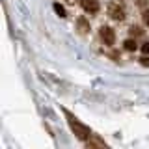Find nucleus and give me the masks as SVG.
Returning a JSON list of instances; mask_svg holds the SVG:
<instances>
[{
    "label": "nucleus",
    "instance_id": "nucleus-1",
    "mask_svg": "<svg viewBox=\"0 0 149 149\" xmlns=\"http://www.w3.org/2000/svg\"><path fill=\"white\" fill-rule=\"evenodd\" d=\"M65 116H67V121H69V127H71V130L74 132V136H77L78 140H82V142H88L93 134H91V130L86 127V125H82L80 121H78L74 116H71L69 112H65Z\"/></svg>",
    "mask_w": 149,
    "mask_h": 149
},
{
    "label": "nucleus",
    "instance_id": "nucleus-2",
    "mask_svg": "<svg viewBox=\"0 0 149 149\" xmlns=\"http://www.w3.org/2000/svg\"><path fill=\"white\" fill-rule=\"evenodd\" d=\"M101 39L104 41V45L112 47V45H114V41H116V34H114V30H112L110 26H102V28H101Z\"/></svg>",
    "mask_w": 149,
    "mask_h": 149
},
{
    "label": "nucleus",
    "instance_id": "nucleus-3",
    "mask_svg": "<svg viewBox=\"0 0 149 149\" xmlns=\"http://www.w3.org/2000/svg\"><path fill=\"white\" fill-rule=\"evenodd\" d=\"M108 13H110L112 19H116V21H123V17H125V9L121 6H118V4H112L108 8Z\"/></svg>",
    "mask_w": 149,
    "mask_h": 149
},
{
    "label": "nucleus",
    "instance_id": "nucleus-4",
    "mask_svg": "<svg viewBox=\"0 0 149 149\" xmlns=\"http://www.w3.org/2000/svg\"><path fill=\"white\" fill-rule=\"evenodd\" d=\"M82 8L86 13H97L99 11V2L97 0H82Z\"/></svg>",
    "mask_w": 149,
    "mask_h": 149
},
{
    "label": "nucleus",
    "instance_id": "nucleus-5",
    "mask_svg": "<svg viewBox=\"0 0 149 149\" xmlns=\"http://www.w3.org/2000/svg\"><path fill=\"white\" fill-rule=\"evenodd\" d=\"M86 146H88V147H106V143L102 142V140H99L97 136H91V138L86 142Z\"/></svg>",
    "mask_w": 149,
    "mask_h": 149
},
{
    "label": "nucleus",
    "instance_id": "nucleus-6",
    "mask_svg": "<svg viewBox=\"0 0 149 149\" xmlns=\"http://www.w3.org/2000/svg\"><path fill=\"white\" fill-rule=\"evenodd\" d=\"M78 28H80L82 34H88V30H90V26H88L86 19H78Z\"/></svg>",
    "mask_w": 149,
    "mask_h": 149
},
{
    "label": "nucleus",
    "instance_id": "nucleus-7",
    "mask_svg": "<svg viewBox=\"0 0 149 149\" xmlns=\"http://www.w3.org/2000/svg\"><path fill=\"white\" fill-rule=\"evenodd\" d=\"M123 45H125V49H127V50H136V47H138V45H136V41H134V39H127V41H125Z\"/></svg>",
    "mask_w": 149,
    "mask_h": 149
},
{
    "label": "nucleus",
    "instance_id": "nucleus-8",
    "mask_svg": "<svg viewBox=\"0 0 149 149\" xmlns=\"http://www.w3.org/2000/svg\"><path fill=\"white\" fill-rule=\"evenodd\" d=\"M54 11L58 13L60 17H65V9H63V6H60V4H54Z\"/></svg>",
    "mask_w": 149,
    "mask_h": 149
},
{
    "label": "nucleus",
    "instance_id": "nucleus-9",
    "mask_svg": "<svg viewBox=\"0 0 149 149\" xmlns=\"http://www.w3.org/2000/svg\"><path fill=\"white\" fill-rule=\"evenodd\" d=\"M143 22L149 26V9H146V11H143Z\"/></svg>",
    "mask_w": 149,
    "mask_h": 149
},
{
    "label": "nucleus",
    "instance_id": "nucleus-10",
    "mask_svg": "<svg viewBox=\"0 0 149 149\" xmlns=\"http://www.w3.org/2000/svg\"><path fill=\"white\" fill-rule=\"evenodd\" d=\"M142 52L143 54H149V43H143L142 45Z\"/></svg>",
    "mask_w": 149,
    "mask_h": 149
},
{
    "label": "nucleus",
    "instance_id": "nucleus-11",
    "mask_svg": "<svg viewBox=\"0 0 149 149\" xmlns=\"http://www.w3.org/2000/svg\"><path fill=\"white\" fill-rule=\"evenodd\" d=\"M142 65H149V60L147 58H142Z\"/></svg>",
    "mask_w": 149,
    "mask_h": 149
},
{
    "label": "nucleus",
    "instance_id": "nucleus-12",
    "mask_svg": "<svg viewBox=\"0 0 149 149\" xmlns=\"http://www.w3.org/2000/svg\"><path fill=\"white\" fill-rule=\"evenodd\" d=\"M65 2H69V4H73V2H74V0H65Z\"/></svg>",
    "mask_w": 149,
    "mask_h": 149
}]
</instances>
